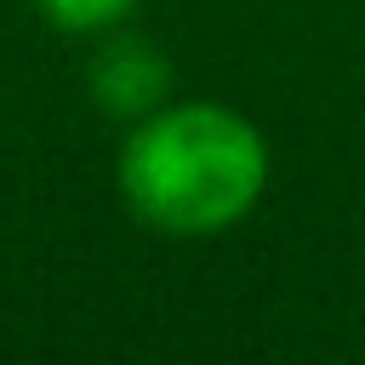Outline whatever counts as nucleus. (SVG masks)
I'll return each instance as SVG.
<instances>
[{
	"instance_id": "nucleus-2",
	"label": "nucleus",
	"mask_w": 365,
	"mask_h": 365,
	"mask_svg": "<svg viewBox=\"0 0 365 365\" xmlns=\"http://www.w3.org/2000/svg\"><path fill=\"white\" fill-rule=\"evenodd\" d=\"M86 86H91V103H97L103 114L143 120V114H154V108L165 103V91H171V63L154 51V40L108 29L103 46L91 51Z\"/></svg>"
},
{
	"instance_id": "nucleus-1",
	"label": "nucleus",
	"mask_w": 365,
	"mask_h": 365,
	"mask_svg": "<svg viewBox=\"0 0 365 365\" xmlns=\"http://www.w3.org/2000/svg\"><path fill=\"white\" fill-rule=\"evenodd\" d=\"M120 194L165 240H211L245 222L268 188V143L228 103H160L120 143Z\"/></svg>"
},
{
	"instance_id": "nucleus-3",
	"label": "nucleus",
	"mask_w": 365,
	"mask_h": 365,
	"mask_svg": "<svg viewBox=\"0 0 365 365\" xmlns=\"http://www.w3.org/2000/svg\"><path fill=\"white\" fill-rule=\"evenodd\" d=\"M34 6L63 34H108L137 11V0H34Z\"/></svg>"
}]
</instances>
